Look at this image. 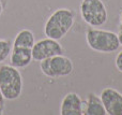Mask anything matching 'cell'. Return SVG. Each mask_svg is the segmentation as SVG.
Segmentation results:
<instances>
[{
    "mask_svg": "<svg viewBox=\"0 0 122 115\" xmlns=\"http://www.w3.org/2000/svg\"><path fill=\"white\" fill-rule=\"evenodd\" d=\"M75 22V14L69 9H58L47 19L44 26V33L47 38L62 39L72 29Z\"/></svg>",
    "mask_w": 122,
    "mask_h": 115,
    "instance_id": "obj_1",
    "label": "cell"
},
{
    "mask_svg": "<svg viewBox=\"0 0 122 115\" xmlns=\"http://www.w3.org/2000/svg\"><path fill=\"white\" fill-rule=\"evenodd\" d=\"M0 89L6 100H15L23 92V77L12 65L0 67Z\"/></svg>",
    "mask_w": 122,
    "mask_h": 115,
    "instance_id": "obj_2",
    "label": "cell"
},
{
    "mask_svg": "<svg viewBox=\"0 0 122 115\" xmlns=\"http://www.w3.org/2000/svg\"><path fill=\"white\" fill-rule=\"evenodd\" d=\"M87 44L99 53H114L120 46L118 34L109 30L90 29L86 33Z\"/></svg>",
    "mask_w": 122,
    "mask_h": 115,
    "instance_id": "obj_3",
    "label": "cell"
},
{
    "mask_svg": "<svg viewBox=\"0 0 122 115\" xmlns=\"http://www.w3.org/2000/svg\"><path fill=\"white\" fill-rule=\"evenodd\" d=\"M80 15L92 27L103 26L108 19L107 9L102 0H82L80 3Z\"/></svg>",
    "mask_w": 122,
    "mask_h": 115,
    "instance_id": "obj_4",
    "label": "cell"
},
{
    "mask_svg": "<svg viewBox=\"0 0 122 115\" xmlns=\"http://www.w3.org/2000/svg\"><path fill=\"white\" fill-rule=\"evenodd\" d=\"M40 69L48 77H62L73 73L74 65L70 58L63 55H56L42 60Z\"/></svg>",
    "mask_w": 122,
    "mask_h": 115,
    "instance_id": "obj_5",
    "label": "cell"
},
{
    "mask_svg": "<svg viewBox=\"0 0 122 115\" xmlns=\"http://www.w3.org/2000/svg\"><path fill=\"white\" fill-rule=\"evenodd\" d=\"M32 58L36 61H42L46 58L53 57L56 55H62L64 49L58 40L51 38L42 39L33 44L31 49Z\"/></svg>",
    "mask_w": 122,
    "mask_h": 115,
    "instance_id": "obj_6",
    "label": "cell"
},
{
    "mask_svg": "<svg viewBox=\"0 0 122 115\" xmlns=\"http://www.w3.org/2000/svg\"><path fill=\"white\" fill-rule=\"evenodd\" d=\"M100 98L106 113L109 115H122V94L114 88H104Z\"/></svg>",
    "mask_w": 122,
    "mask_h": 115,
    "instance_id": "obj_7",
    "label": "cell"
},
{
    "mask_svg": "<svg viewBox=\"0 0 122 115\" xmlns=\"http://www.w3.org/2000/svg\"><path fill=\"white\" fill-rule=\"evenodd\" d=\"M61 115H81L85 114L84 102L76 93H69L63 98L60 107Z\"/></svg>",
    "mask_w": 122,
    "mask_h": 115,
    "instance_id": "obj_8",
    "label": "cell"
},
{
    "mask_svg": "<svg viewBox=\"0 0 122 115\" xmlns=\"http://www.w3.org/2000/svg\"><path fill=\"white\" fill-rule=\"evenodd\" d=\"M33 60L31 49L27 47H12L11 65L17 69L26 68Z\"/></svg>",
    "mask_w": 122,
    "mask_h": 115,
    "instance_id": "obj_9",
    "label": "cell"
},
{
    "mask_svg": "<svg viewBox=\"0 0 122 115\" xmlns=\"http://www.w3.org/2000/svg\"><path fill=\"white\" fill-rule=\"evenodd\" d=\"M85 114L86 115H106L107 114L103 103H102L101 98L97 97L93 93L88 95V100H87V103H86Z\"/></svg>",
    "mask_w": 122,
    "mask_h": 115,
    "instance_id": "obj_10",
    "label": "cell"
},
{
    "mask_svg": "<svg viewBox=\"0 0 122 115\" xmlns=\"http://www.w3.org/2000/svg\"><path fill=\"white\" fill-rule=\"evenodd\" d=\"M36 43V38L31 30L23 29L16 34L13 42V47H27L32 49L33 44Z\"/></svg>",
    "mask_w": 122,
    "mask_h": 115,
    "instance_id": "obj_11",
    "label": "cell"
},
{
    "mask_svg": "<svg viewBox=\"0 0 122 115\" xmlns=\"http://www.w3.org/2000/svg\"><path fill=\"white\" fill-rule=\"evenodd\" d=\"M12 47L13 45L10 41L0 39V64H2L10 56L11 52H12Z\"/></svg>",
    "mask_w": 122,
    "mask_h": 115,
    "instance_id": "obj_12",
    "label": "cell"
},
{
    "mask_svg": "<svg viewBox=\"0 0 122 115\" xmlns=\"http://www.w3.org/2000/svg\"><path fill=\"white\" fill-rule=\"evenodd\" d=\"M115 65H116V68L120 72H122V51L117 55L116 59H115Z\"/></svg>",
    "mask_w": 122,
    "mask_h": 115,
    "instance_id": "obj_13",
    "label": "cell"
},
{
    "mask_svg": "<svg viewBox=\"0 0 122 115\" xmlns=\"http://www.w3.org/2000/svg\"><path fill=\"white\" fill-rule=\"evenodd\" d=\"M4 105V97L1 93V89H0V107H3Z\"/></svg>",
    "mask_w": 122,
    "mask_h": 115,
    "instance_id": "obj_14",
    "label": "cell"
},
{
    "mask_svg": "<svg viewBox=\"0 0 122 115\" xmlns=\"http://www.w3.org/2000/svg\"><path fill=\"white\" fill-rule=\"evenodd\" d=\"M118 38H119V42H120V45H122V31L118 34Z\"/></svg>",
    "mask_w": 122,
    "mask_h": 115,
    "instance_id": "obj_15",
    "label": "cell"
},
{
    "mask_svg": "<svg viewBox=\"0 0 122 115\" xmlns=\"http://www.w3.org/2000/svg\"><path fill=\"white\" fill-rule=\"evenodd\" d=\"M2 12H3V5H2V3H1V1H0V16H1V14H2Z\"/></svg>",
    "mask_w": 122,
    "mask_h": 115,
    "instance_id": "obj_16",
    "label": "cell"
},
{
    "mask_svg": "<svg viewBox=\"0 0 122 115\" xmlns=\"http://www.w3.org/2000/svg\"><path fill=\"white\" fill-rule=\"evenodd\" d=\"M3 114V107H0V115Z\"/></svg>",
    "mask_w": 122,
    "mask_h": 115,
    "instance_id": "obj_17",
    "label": "cell"
},
{
    "mask_svg": "<svg viewBox=\"0 0 122 115\" xmlns=\"http://www.w3.org/2000/svg\"><path fill=\"white\" fill-rule=\"evenodd\" d=\"M120 22H121V24H122V13H121V15H120Z\"/></svg>",
    "mask_w": 122,
    "mask_h": 115,
    "instance_id": "obj_18",
    "label": "cell"
}]
</instances>
